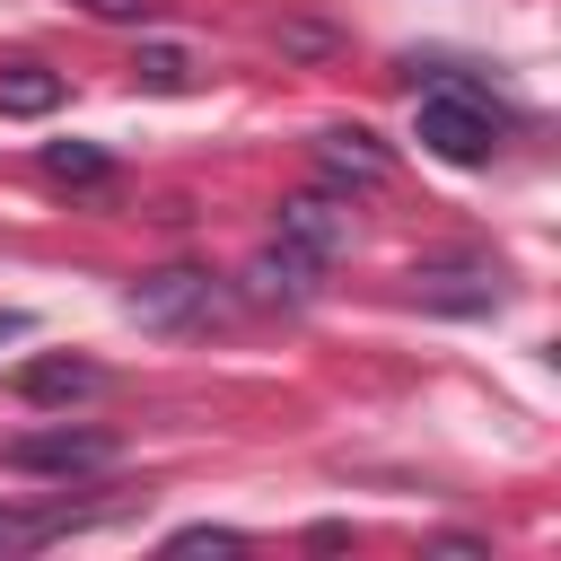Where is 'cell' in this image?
Returning <instances> with one entry per match:
<instances>
[{
	"instance_id": "cell-6",
	"label": "cell",
	"mask_w": 561,
	"mask_h": 561,
	"mask_svg": "<svg viewBox=\"0 0 561 561\" xmlns=\"http://www.w3.org/2000/svg\"><path fill=\"white\" fill-rule=\"evenodd\" d=\"M96 386H105V368H96V359H70V351H44V359H18V368H9V394H18V403H61V412L88 403Z\"/></svg>"
},
{
	"instance_id": "cell-13",
	"label": "cell",
	"mask_w": 561,
	"mask_h": 561,
	"mask_svg": "<svg viewBox=\"0 0 561 561\" xmlns=\"http://www.w3.org/2000/svg\"><path fill=\"white\" fill-rule=\"evenodd\" d=\"M167 552H245V535L237 526H175Z\"/></svg>"
},
{
	"instance_id": "cell-12",
	"label": "cell",
	"mask_w": 561,
	"mask_h": 561,
	"mask_svg": "<svg viewBox=\"0 0 561 561\" xmlns=\"http://www.w3.org/2000/svg\"><path fill=\"white\" fill-rule=\"evenodd\" d=\"M131 79H140V88H158V96H184V88H193V61H184L175 44H149V53L131 61Z\"/></svg>"
},
{
	"instance_id": "cell-9",
	"label": "cell",
	"mask_w": 561,
	"mask_h": 561,
	"mask_svg": "<svg viewBox=\"0 0 561 561\" xmlns=\"http://www.w3.org/2000/svg\"><path fill=\"white\" fill-rule=\"evenodd\" d=\"M412 298L421 307H447V316H482V307H500V280L491 272H421Z\"/></svg>"
},
{
	"instance_id": "cell-7",
	"label": "cell",
	"mask_w": 561,
	"mask_h": 561,
	"mask_svg": "<svg viewBox=\"0 0 561 561\" xmlns=\"http://www.w3.org/2000/svg\"><path fill=\"white\" fill-rule=\"evenodd\" d=\"M316 272H324V263H307V254H289V245L272 237V254H254V272H245V298H263V307H307V298H316Z\"/></svg>"
},
{
	"instance_id": "cell-10",
	"label": "cell",
	"mask_w": 561,
	"mask_h": 561,
	"mask_svg": "<svg viewBox=\"0 0 561 561\" xmlns=\"http://www.w3.org/2000/svg\"><path fill=\"white\" fill-rule=\"evenodd\" d=\"M53 105H61V70H44V61L0 70V114H53Z\"/></svg>"
},
{
	"instance_id": "cell-4",
	"label": "cell",
	"mask_w": 561,
	"mask_h": 561,
	"mask_svg": "<svg viewBox=\"0 0 561 561\" xmlns=\"http://www.w3.org/2000/svg\"><path fill=\"white\" fill-rule=\"evenodd\" d=\"M316 175L333 193H377L394 175V149L377 131H359V123H333V131H316Z\"/></svg>"
},
{
	"instance_id": "cell-16",
	"label": "cell",
	"mask_w": 561,
	"mask_h": 561,
	"mask_svg": "<svg viewBox=\"0 0 561 561\" xmlns=\"http://www.w3.org/2000/svg\"><path fill=\"white\" fill-rule=\"evenodd\" d=\"M9 333H26V316H18V307H0V342H9Z\"/></svg>"
},
{
	"instance_id": "cell-8",
	"label": "cell",
	"mask_w": 561,
	"mask_h": 561,
	"mask_svg": "<svg viewBox=\"0 0 561 561\" xmlns=\"http://www.w3.org/2000/svg\"><path fill=\"white\" fill-rule=\"evenodd\" d=\"M105 508H9L0 500V552H35V543H53V535H70V526H96Z\"/></svg>"
},
{
	"instance_id": "cell-11",
	"label": "cell",
	"mask_w": 561,
	"mask_h": 561,
	"mask_svg": "<svg viewBox=\"0 0 561 561\" xmlns=\"http://www.w3.org/2000/svg\"><path fill=\"white\" fill-rule=\"evenodd\" d=\"M44 175H53V184H105L114 158H105L96 140H44Z\"/></svg>"
},
{
	"instance_id": "cell-5",
	"label": "cell",
	"mask_w": 561,
	"mask_h": 561,
	"mask_svg": "<svg viewBox=\"0 0 561 561\" xmlns=\"http://www.w3.org/2000/svg\"><path fill=\"white\" fill-rule=\"evenodd\" d=\"M272 237H280L289 254H307V263H333V254L351 245V202H333V193H289L280 219H272Z\"/></svg>"
},
{
	"instance_id": "cell-2",
	"label": "cell",
	"mask_w": 561,
	"mask_h": 561,
	"mask_svg": "<svg viewBox=\"0 0 561 561\" xmlns=\"http://www.w3.org/2000/svg\"><path fill=\"white\" fill-rule=\"evenodd\" d=\"M123 307H131L149 333H193V324H210V316H219V280H210V272H193V263H167V272L131 280V289H123Z\"/></svg>"
},
{
	"instance_id": "cell-3",
	"label": "cell",
	"mask_w": 561,
	"mask_h": 561,
	"mask_svg": "<svg viewBox=\"0 0 561 561\" xmlns=\"http://www.w3.org/2000/svg\"><path fill=\"white\" fill-rule=\"evenodd\" d=\"M0 456H9L18 473H61V482H70V473H105L123 447H114L105 430H70V421H61V430H26V438H9Z\"/></svg>"
},
{
	"instance_id": "cell-15",
	"label": "cell",
	"mask_w": 561,
	"mask_h": 561,
	"mask_svg": "<svg viewBox=\"0 0 561 561\" xmlns=\"http://www.w3.org/2000/svg\"><path fill=\"white\" fill-rule=\"evenodd\" d=\"M280 44H289V53H324L333 35H324V26H280Z\"/></svg>"
},
{
	"instance_id": "cell-14",
	"label": "cell",
	"mask_w": 561,
	"mask_h": 561,
	"mask_svg": "<svg viewBox=\"0 0 561 561\" xmlns=\"http://www.w3.org/2000/svg\"><path fill=\"white\" fill-rule=\"evenodd\" d=\"M79 9H88L96 26H149V18H158V0H79Z\"/></svg>"
},
{
	"instance_id": "cell-1",
	"label": "cell",
	"mask_w": 561,
	"mask_h": 561,
	"mask_svg": "<svg viewBox=\"0 0 561 561\" xmlns=\"http://www.w3.org/2000/svg\"><path fill=\"white\" fill-rule=\"evenodd\" d=\"M500 131H508V114L491 105V88H473V79H456V70H438V79L412 96V140H421L430 158H447V167H491V158H500Z\"/></svg>"
}]
</instances>
